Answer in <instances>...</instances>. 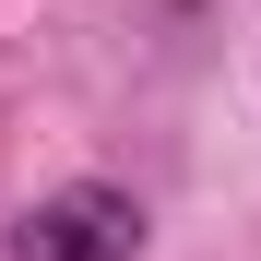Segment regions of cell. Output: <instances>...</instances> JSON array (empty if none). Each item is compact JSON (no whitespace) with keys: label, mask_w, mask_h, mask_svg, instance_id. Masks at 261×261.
Instances as JSON below:
<instances>
[{"label":"cell","mask_w":261,"mask_h":261,"mask_svg":"<svg viewBox=\"0 0 261 261\" xmlns=\"http://www.w3.org/2000/svg\"><path fill=\"white\" fill-rule=\"evenodd\" d=\"M143 202L130 190H107V178H71V190H48L12 226V261H143Z\"/></svg>","instance_id":"6da1fadb"}]
</instances>
